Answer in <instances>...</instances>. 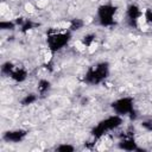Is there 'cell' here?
Masks as SVG:
<instances>
[{
	"label": "cell",
	"instance_id": "1",
	"mask_svg": "<svg viewBox=\"0 0 152 152\" xmlns=\"http://www.w3.org/2000/svg\"><path fill=\"white\" fill-rule=\"evenodd\" d=\"M25 10H26L28 13H33L34 10H36V7H34L32 4H26V5H25Z\"/></svg>",
	"mask_w": 152,
	"mask_h": 152
}]
</instances>
